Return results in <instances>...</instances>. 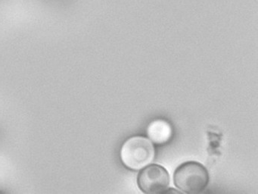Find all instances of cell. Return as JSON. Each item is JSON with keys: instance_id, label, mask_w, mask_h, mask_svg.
<instances>
[{"instance_id": "3", "label": "cell", "mask_w": 258, "mask_h": 194, "mask_svg": "<svg viewBox=\"0 0 258 194\" xmlns=\"http://www.w3.org/2000/svg\"><path fill=\"white\" fill-rule=\"evenodd\" d=\"M139 187L145 193H165L169 189L170 175L164 167L150 165L142 168L137 177Z\"/></svg>"}, {"instance_id": "2", "label": "cell", "mask_w": 258, "mask_h": 194, "mask_svg": "<svg viewBox=\"0 0 258 194\" xmlns=\"http://www.w3.org/2000/svg\"><path fill=\"white\" fill-rule=\"evenodd\" d=\"M173 182L178 189L185 193H199L208 186L209 174L203 165L190 161L176 168L173 174Z\"/></svg>"}, {"instance_id": "1", "label": "cell", "mask_w": 258, "mask_h": 194, "mask_svg": "<svg viewBox=\"0 0 258 194\" xmlns=\"http://www.w3.org/2000/svg\"><path fill=\"white\" fill-rule=\"evenodd\" d=\"M155 156V147L150 139L134 136L125 141L120 150V159L126 168L138 171L149 165Z\"/></svg>"}, {"instance_id": "4", "label": "cell", "mask_w": 258, "mask_h": 194, "mask_svg": "<svg viewBox=\"0 0 258 194\" xmlns=\"http://www.w3.org/2000/svg\"><path fill=\"white\" fill-rule=\"evenodd\" d=\"M173 130L170 123L164 120H156L152 121L147 129V134L149 139L154 143L164 144L168 142L172 136Z\"/></svg>"}]
</instances>
